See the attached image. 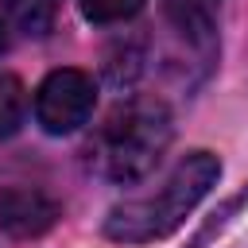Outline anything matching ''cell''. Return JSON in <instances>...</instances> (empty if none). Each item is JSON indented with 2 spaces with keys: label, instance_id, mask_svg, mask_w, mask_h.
I'll list each match as a JSON object with an SVG mask.
<instances>
[{
  "label": "cell",
  "instance_id": "cell-1",
  "mask_svg": "<svg viewBox=\"0 0 248 248\" xmlns=\"http://www.w3.org/2000/svg\"><path fill=\"white\" fill-rule=\"evenodd\" d=\"M217 178H221V159L213 151H190L163 178L159 190L112 205L105 217V236L116 244H151L170 236L198 209V202L213 190Z\"/></svg>",
  "mask_w": 248,
  "mask_h": 248
},
{
  "label": "cell",
  "instance_id": "cell-2",
  "mask_svg": "<svg viewBox=\"0 0 248 248\" xmlns=\"http://www.w3.org/2000/svg\"><path fill=\"white\" fill-rule=\"evenodd\" d=\"M174 136L170 108L159 97H132L108 112L93 140V167L108 182H140L155 170Z\"/></svg>",
  "mask_w": 248,
  "mask_h": 248
},
{
  "label": "cell",
  "instance_id": "cell-3",
  "mask_svg": "<svg viewBox=\"0 0 248 248\" xmlns=\"http://www.w3.org/2000/svg\"><path fill=\"white\" fill-rule=\"evenodd\" d=\"M97 105V85L85 70H50L43 85L35 89V120L50 136H70L78 132Z\"/></svg>",
  "mask_w": 248,
  "mask_h": 248
},
{
  "label": "cell",
  "instance_id": "cell-4",
  "mask_svg": "<svg viewBox=\"0 0 248 248\" xmlns=\"http://www.w3.org/2000/svg\"><path fill=\"white\" fill-rule=\"evenodd\" d=\"M58 221V202L43 190H8L0 198V229L16 240L43 236Z\"/></svg>",
  "mask_w": 248,
  "mask_h": 248
},
{
  "label": "cell",
  "instance_id": "cell-5",
  "mask_svg": "<svg viewBox=\"0 0 248 248\" xmlns=\"http://www.w3.org/2000/svg\"><path fill=\"white\" fill-rule=\"evenodd\" d=\"M170 23L194 43V46H209L213 43V27H217V0H163Z\"/></svg>",
  "mask_w": 248,
  "mask_h": 248
},
{
  "label": "cell",
  "instance_id": "cell-6",
  "mask_svg": "<svg viewBox=\"0 0 248 248\" xmlns=\"http://www.w3.org/2000/svg\"><path fill=\"white\" fill-rule=\"evenodd\" d=\"M58 8H62V0H4L8 19H12L23 35H35V39L54 27Z\"/></svg>",
  "mask_w": 248,
  "mask_h": 248
},
{
  "label": "cell",
  "instance_id": "cell-7",
  "mask_svg": "<svg viewBox=\"0 0 248 248\" xmlns=\"http://www.w3.org/2000/svg\"><path fill=\"white\" fill-rule=\"evenodd\" d=\"M27 116V89L16 74H0V136H16Z\"/></svg>",
  "mask_w": 248,
  "mask_h": 248
},
{
  "label": "cell",
  "instance_id": "cell-8",
  "mask_svg": "<svg viewBox=\"0 0 248 248\" xmlns=\"http://www.w3.org/2000/svg\"><path fill=\"white\" fill-rule=\"evenodd\" d=\"M78 4L89 23H120L143 8V0H78Z\"/></svg>",
  "mask_w": 248,
  "mask_h": 248
},
{
  "label": "cell",
  "instance_id": "cell-9",
  "mask_svg": "<svg viewBox=\"0 0 248 248\" xmlns=\"http://www.w3.org/2000/svg\"><path fill=\"white\" fill-rule=\"evenodd\" d=\"M8 50V27H4V19H0V54Z\"/></svg>",
  "mask_w": 248,
  "mask_h": 248
}]
</instances>
